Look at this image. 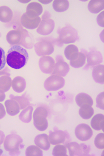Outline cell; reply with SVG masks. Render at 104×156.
<instances>
[{"label": "cell", "mask_w": 104, "mask_h": 156, "mask_svg": "<svg viewBox=\"0 0 104 156\" xmlns=\"http://www.w3.org/2000/svg\"><path fill=\"white\" fill-rule=\"evenodd\" d=\"M28 52L19 45H15L9 50L6 61L9 66L14 69H20L25 66L28 61Z\"/></svg>", "instance_id": "1"}, {"label": "cell", "mask_w": 104, "mask_h": 156, "mask_svg": "<svg viewBox=\"0 0 104 156\" xmlns=\"http://www.w3.org/2000/svg\"><path fill=\"white\" fill-rule=\"evenodd\" d=\"M28 32L23 28H19L9 32L6 35V40L11 45H22L27 48H30L32 45L28 42Z\"/></svg>", "instance_id": "2"}, {"label": "cell", "mask_w": 104, "mask_h": 156, "mask_svg": "<svg viewBox=\"0 0 104 156\" xmlns=\"http://www.w3.org/2000/svg\"><path fill=\"white\" fill-rule=\"evenodd\" d=\"M48 109L45 106H40L35 110L33 113L34 125L37 130L43 131L47 129L48 126Z\"/></svg>", "instance_id": "3"}, {"label": "cell", "mask_w": 104, "mask_h": 156, "mask_svg": "<svg viewBox=\"0 0 104 156\" xmlns=\"http://www.w3.org/2000/svg\"><path fill=\"white\" fill-rule=\"evenodd\" d=\"M21 136L16 134H9L6 137L4 142V147L11 155H16L19 153L20 146L23 143Z\"/></svg>", "instance_id": "4"}, {"label": "cell", "mask_w": 104, "mask_h": 156, "mask_svg": "<svg viewBox=\"0 0 104 156\" xmlns=\"http://www.w3.org/2000/svg\"><path fill=\"white\" fill-rule=\"evenodd\" d=\"M59 42L61 44H69L75 43L78 40V32L75 28L70 26H67L61 28L58 31Z\"/></svg>", "instance_id": "5"}, {"label": "cell", "mask_w": 104, "mask_h": 156, "mask_svg": "<svg viewBox=\"0 0 104 156\" xmlns=\"http://www.w3.org/2000/svg\"><path fill=\"white\" fill-rule=\"evenodd\" d=\"M54 27V20L51 18L48 12H46L42 16V20L37 29V32L42 35H47L52 33Z\"/></svg>", "instance_id": "6"}, {"label": "cell", "mask_w": 104, "mask_h": 156, "mask_svg": "<svg viewBox=\"0 0 104 156\" xmlns=\"http://www.w3.org/2000/svg\"><path fill=\"white\" fill-rule=\"evenodd\" d=\"M35 51L37 56L40 57L48 56L54 52V45L49 40L42 39L37 42L35 45Z\"/></svg>", "instance_id": "7"}, {"label": "cell", "mask_w": 104, "mask_h": 156, "mask_svg": "<svg viewBox=\"0 0 104 156\" xmlns=\"http://www.w3.org/2000/svg\"><path fill=\"white\" fill-rule=\"evenodd\" d=\"M65 80L62 77L52 75L46 80L44 87L47 91H57L64 86Z\"/></svg>", "instance_id": "8"}, {"label": "cell", "mask_w": 104, "mask_h": 156, "mask_svg": "<svg viewBox=\"0 0 104 156\" xmlns=\"http://www.w3.org/2000/svg\"><path fill=\"white\" fill-rule=\"evenodd\" d=\"M69 152V155L74 156H88L90 148L85 144H79L76 142H71L66 145Z\"/></svg>", "instance_id": "9"}, {"label": "cell", "mask_w": 104, "mask_h": 156, "mask_svg": "<svg viewBox=\"0 0 104 156\" xmlns=\"http://www.w3.org/2000/svg\"><path fill=\"white\" fill-rule=\"evenodd\" d=\"M40 21L41 19L39 16H30L26 12L23 14V16H21V24L28 29L33 30L38 28Z\"/></svg>", "instance_id": "10"}, {"label": "cell", "mask_w": 104, "mask_h": 156, "mask_svg": "<svg viewBox=\"0 0 104 156\" xmlns=\"http://www.w3.org/2000/svg\"><path fill=\"white\" fill-rule=\"evenodd\" d=\"M75 132L77 138L82 141L88 140L93 135V131L90 126L84 123L78 125Z\"/></svg>", "instance_id": "11"}, {"label": "cell", "mask_w": 104, "mask_h": 156, "mask_svg": "<svg viewBox=\"0 0 104 156\" xmlns=\"http://www.w3.org/2000/svg\"><path fill=\"white\" fill-rule=\"evenodd\" d=\"M55 62L50 56H43L39 61V66L42 72L45 74H52L54 71Z\"/></svg>", "instance_id": "12"}, {"label": "cell", "mask_w": 104, "mask_h": 156, "mask_svg": "<svg viewBox=\"0 0 104 156\" xmlns=\"http://www.w3.org/2000/svg\"><path fill=\"white\" fill-rule=\"evenodd\" d=\"M12 79L9 69L0 71V90L6 92L12 86Z\"/></svg>", "instance_id": "13"}, {"label": "cell", "mask_w": 104, "mask_h": 156, "mask_svg": "<svg viewBox=\"0 0 104 156\" xmlns=\"http://www.w3.org/2000/svg\"><path fill=\"white\" fill-rule=\"evenodd\" d=\"M48 137L51 144L57 145L65 142L67 134L65 132L61 130H55L49 133Z\"/></svg>", "instance_id": "14"}, {"label": "cell", "mask_w": 104, "mask_h": 156, "mask_svg": "<svg viewBox=\"0 0 104 156\" xmlns=\"http://www.w3.org/2000/svg\"><path fill=\"white\" fill-rule=\"evenodd\" d=\"M88 66H97L102 62V54L96 50H92L87 55Z\"/></svg>", "instance_id": "15"}, {"label": "cell", "mask_w": 104, "mask_h": 156, "mask_svg": "<svg viewBox=\"0 0 104 156\" xmlns=\"http://www.w3.org/2000/svg\"><path fill=\"white\" fill-rule=\"evenodd\" d=\"M69 70V67L68 63L62 59H59L54 65L52 74L60 76H65L68 73Z\"/></svg>", "instance_id": "16"}, {"label": "cell", "mask_w": 104, "mask_h": 156, "mask_svg": "<svg viewBox=\"0 0 104 156\" xmlns=\"http://www.w3.org/2000/svg\"><path fill=\"white\" fill-rule=\"evenodd\" d=\"M34 142L38 147L45 151L48 150L50 147L48 136L46 134H42L37 135L35 138Z\"/></svg>", "instance_id": "17"}, {"label": "cell", "mask_w": 104, "mask_h": 156, "mask_svg": "<svg viewBox=\"0 0 104 156\" xmlns=\"http://www.w3.org/2000/svg\"><path fill=\"white\" fill-rule=\"evenodd\" d=\"M6 112L11 116H15L18 114L20 111V106L16 101L11 99L7 100L5 102Z\"/></svg>", "instance_id": "18"}, {"label": "cell", "mask_w": 104, "mask_h": 156, "mask_svg": "<svg viewBox=\"0 0 104 156\" xmlns=\"http://www.w3.org/2000/svg\"><path fill=\"white\" fill-rule=\"evenodd\" d=\"M43 12V7L40 4L37 2H31L28 4L26 7V13L30 16H40Z\"/></svg>", "instance_id": "19"}, {"label": "cell", "mask_w": 104, "mask_h": 156, "mask_svg": "<svg viewBox=\"0 0 104 156\" xmlns=\"http://www.w3.org/2000/svg\"><path fill=\"white\" fill-rule=\"evenodd\" d=\"M76 102L78 106L80 107L92 106L93 104L92 98L90 95L85 93L78 94L76 97Z\"/></svg>", "instance_id": "20"}, {"label": "cell", "mask_w": 104, "mask_h": 156, "mask_svg": "<svg viewBox=\"0 0 104 156\" xmlns=\"http://www.w3.org/2000/svg\"><path fill=\"white\" fill-rule=\"evenodd\" d=\"M12 87L15 91L18 93H21L26 88V81L22 77H16L12 82Z\"/></svg>", "instance_id": "21"}, {"label": "cell", "mask_w": 104, "mask_h": 156, "mask_svg": "<svg viewBox=\"0 0 104 156\" xmlns=\"http://www.w3.org/2000/svg\"><path fill=\"white\" fill-rule=\"evenodd\" d=\"M93 77L97 83H104V65H97L93 69Z\"/></svg>", "instance_id": "22"}, {"label": "cell", "mask_w": 104, "mask_h": 156, "mask_svg": "<svg viewBox=\"0 0 104 156\" xmlns=\"http://www.w3.org/2000/svg\"><path fill=\"white\" fill-rule=\"evenodd\" d=\"M104 115L101 114L96 115L92 118L91 122V125L92 128L97 131L100 130L104 131Z\"/></svg>", "instance_id": "23"}, {"label": "cell", "mask_w": 104, "mask_h": 156, "mask_svg": "<svg viewBox=\"0 0 104 156\" xmlns=\"http://www.w3.org/2000/svg\"><path fill=\"white\" fill-rule=\"evenodd\" d=\"M13 16V12L9 7L6 6L0 7V21L8 23L11 21Z\"/></svg>", "instance_id": "24"}, {"label": "cell", "mask_w": 104, "mask_h": 156, "mask_svg": "<svg viewBox=\"0 0 104 156\" xmlns=\"http://www.w3.org/2000/svg\"><path fill=\"white\" fill-rule=\"evenodd\" d=\"M104 9V1L92 0L89 2L88 4V10L94 14L99 13Z\"/></svg>", "instance_id": "25"}, {"label": "cell", "mask_w": 104, "mask_h": 156, "mask_svg": "<svg viewBox=\"0 0 104 156\" xmlns=\"http://www.w3.org/2000/svg\"><path fill=\"white\" fill-rule=\"evenodd\" d=\"M78 49L74 45H69L65 49L64 54L67 59L71 61L75 60L78 55Z\"/></svg>", "instance_id": "26"}, {"label": "cell", "mask_w": 104, "mask_h": 156, "mask_svg": "<svg viewBox=\"0 0 104 156\" xmlns=\"http://www.w3.org/2000/svg\"><path fill=\"white\" fill-rule=\"evenodd\" d=\"M33 108L32 106H28L24 108L19 115V119L24 123H29L31 121Z\"/></svg>", "instance_id": "27"}, {"label": "cell", "mask_w": 104, "mask_h": 156, "mask_svg": "<svg viewBox=\"0 0 104 156\" xmlns=\"http://www.w3.org/2000/svg\"><path fill=\"white\" fill-rule=\"evenodd\" d=\"M69 7V2L66 0H56L53 3V8L57 12H63Z\"/></svg>", "instance_id": "28"}, {"label": "cell", "mask_w": 104, "mask_h": 156, "mask_svg": "<svg viewBox=\"0 0 104 156\" xmlns=\"http://www.w3.org/2000/svg\"><path fill=\"white\" fill-rule=\"evenodd\" d=\"M10 98L11 99L15 100L18 103L20 109H24L30 105L29 100L25 95L22 96H14L11 95Z\"/></svg>", "instance_id": "29"}, {"label": "cell", "mask_w": 104, "mask_h": 156, "mask_svg": "<svg viewBox=\"0 0 104 156\" xmlns=\"http://www.w3.org/2000/svg\"><path fill=\"white\" fill-rule=\"evenodd\" d=\"M85 59L86 57L85 55L82 52H79L77 57L73 61H70V64L74 68H80L85 63Z\"/></svg>", "instance_id": "30"}, {"label": "cell", "mask_w": 104, "mask_h": 156, "mask_svg": "<svg viewBox=\"0 0 104 156\" xmlns=\"http://www.w3.org/2000/svg\"><path fill=\"white\" fill-rule=\"evenodd\" d=\"M94 109L92 106H86L81 107L79 109V115L85 119H88L93 116Z\"/></svg>", "instance_id": "31"}, {"label": "cell", "mask_w": 104, "mask_h": 156, "mask_svg": "<svg viewBox=\"0 0 104 156\" xmlns=\"http://www.w3.org/2000/svg\"><path fill=\"white\" fill-rule=\"evenodd\" d=\"M26 154L27 156H41L43 151L37 146H29L26 148Z\"/></svg>", "instance_id": "32"}, {"label": "cell", "mask_w": 104, "mask_h": 156, "mask_svg": "<svg viewBox=\"0 0 104 156\" xmlns=\"http://www.w3.org/2000/svg\"><path fill=\"white\" fill-rule=\"evenodd\" d=\"M53 155L54 156H67V151L65 146L57 144L53 149Z\"/></svg>", "instance_id": "33"}, {"label": "cell", "mask_w": 104, "mask_h": 156, "mask_svg": "<svg viewBox=\"0 0 104 156\" xmlns=\"http://www.w3.org/2000/svg\"><path fill=\"white\" fill-rule=\"evenodd\" d=\"M104 134L102 133H99L96 136L94 144L96 147L99 149H102L104 148Z\"/></svg>", "instance_id": "34"}, {"label": "cell", "mask_w": 104, "mask_h": 156, "mask_svg": "<svg viewBox=\"0 0 104 156\" xmlns=\"http://www.w3.org/2000/svg\"><path fill=\"white\" fill-rule=\"evenodd\" d=\"M6 62L5 51L3 49L0 47V70H2L5 67Z\"/></svg>", "instance_id": "35"}, {"label": "cell", "mask_w": 104, "mask_h": 156, "mask_svg": "<svg viewBox=\"0 0 104 156\" xmlns=\"http://www.w3.org/2000/svg\"><path fill=\"white\" fill-rule=\"evenodd\" d=\"M104 92H102L98 95L96 98V105L101 109H104Z\"/></svg>", "instance_id": "36"}, {"label": "cell", "mask_w": 104, "mask_h": 156, "mask_svg": "<svg viewBox=\"0 0 104 156\" xmlns=\"http://www.w3.org/2000/svg\"><path fill=\"white\" fill-rule=\"evenodd\" d=\"M104 12H101L100 14H99L97 18L98 24H99V26H100L102 27H104Z\"/></svg>", "instance_id": "37"}, {"label": "cell", "mask_w": 104, "mask_h": 156, "mask_svg": "<svg viewBox=\"0 0 104 156\" xmlns=\"http://www.w3.org/2000/svg\"><path fill=\"white\" fill-rule=\"evenodd\" d=\"M6 112L4 106L2 103H0V119L5 116Z\"/></svg>", "instance_id": "38"}, {"label": "cell", "mask_w": 104, "mask_h": 156, "mask_svg": "<svg viewBox=\"0 0 104 156\" xmlns=\"http://www.w3.org/2000/svg\"><path fill=\"white\" fill-rule=\"evenodd\" d=\"M4 138H5V134L3 131L0 130V146L2 145V143L4 141Z\"/></svg>", "instance_id": "39"}, {"label": "cell", "mask_w": 104, "mask_h": 156, "mask_svg": "<svg viewBox=\"0 0 104 156\" xmlns=\"http://www.w3.org/2000/svg\"><path fill=\"white\" fill-rule=\"evenodd\" d=\"M5 99V94L2 90H0V102L3 101Z\"/></svg>", "instance_id": "40"}, {"label": "cell", "mask_w": 104, "mask_h": 156, "mask_svg": "<svg viewBox=\"0 0 104 156\" xmlns=\"http://www.w3.org/2000/svg\"><path fill=\"white\" fill-rule=\"evenodd\" d=\"M40 2L43 4H47L52 2V1H40Z\"/></svg>", "instance_id": "41"}, {"label": "cell", "mask_w": 104, "mask_h": 156, "mask_svg": "<svg viewBox=\"0 0 104 156\" xmlns=\"http://www.w3.org/2000/svg\"><path fill=\"white\" fill-rule=\"evenodd\" d=\"M30 1H20L19 2H21V3H28V2H29Z\"/></svg>", "instance_id": "42"}, {"label": "cell", "mask_w": 104, "mask_h": 156, "mask_svg": "<svg viewBox=\"0 0 104 156\" xmlns=\"http://www.w3.org/2000/svg\"><path fill=\"white\" fill-rule=\"evenodd\" d=\"M2 153H3V151H2V149H0V155L2 154Z\"/></svg>", "instance_id": "43"}]
</instances>
